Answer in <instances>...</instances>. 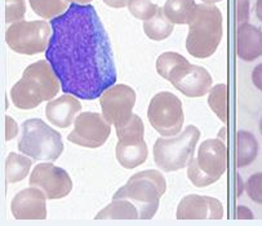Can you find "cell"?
I'll return each instance as SVG.
<instances>
[{
  "mask_svg": "<svg viewBox=\"0 0 262 226\" xmlns=\"http://www.w3.org/2000/svg\"><path fill=\"white\" fill-rule=\"evenodd\" d=\"M111 133V126L105 116L92 111H84L76 116L74 129L68 140L79 146L97 149L107 141Z\"/></svg>",
  "mask_w": 262,
  "mask_h": 226,
  "instance_id": "cell-12",
  "label": "cell"
},
{
  "mask_svg": "<svg viewBox=\"0 0 262 226\" xmlns=\"http://www.w3.org/2000/svg\"><path fill=\"white\" fill-rule=\"evenodd\" d=\"M244 188H246L248 197L254 203L262 204V172L252 175Z\"/></svg>",
  "mask_w": 262,
  "mask_h": 226,
  "instance_id": "cell-28",
  "label": "cell"
},
{
  "mask_svg": "<svg viewBox=\"0 0 262 226\" xmlns=\"http://www.w3.org/2000/svg\"><path fill=\"white\" fill-rule=\"evenodd\" d=\"M259 132H261V135H262V118H261V120H259Z\"/></svg>",
  "mask_w": 262,
  "mask_h": 226,
  "instance_id": "cell-37",
  "label": "cell"
},
{
  "mask_svg": "<svg viewBox=\"0 0 262 226\" xmlns=\"http://www.w3.org/2000/svg\"><path fill=\"white\" fill-rule=\"evenodd\" d=\"M252 83L257 89L262 92V64L257 65L252 71Z\"/></svg>",
  "mask_w": 262,
  "mask_h": 226,
  "instance_id": "cell-31",
  "label": "cell"
},
{
  "mask_svg": "<svg viewBox=\"0 0 262 226\" xmlns=\"http://www.w3.org/2000/svg\"><path fill=\"white\" fill-rule=\"evenodd\" d=\"M222 39V14L217 7L198 4L189 22L186 49L195 58H208Z\"/></svg>",
  "mask_w": 262,
  "mask_h": 226,
  "instance_id": "cell-4",
  "label": "cell"
},
{
  "mask_svg": "<svg viewBox=\"0 0 262 226\" xmlns=\"http://www.w3.org/2000/svg\"><path fill=\"white\" fill-rule=\"evenodd\" d=\"M235 217L242 218V220H247V218H248V220H252V218H254V215L249 208L246 207V206H239L238 210H236Z\"/></svg>",
  "mask_w": 262,
  "mask_h": 226,
  "instance_id": "cell-32",
  "label": "cell"
},
{
  "mask_svg": "<svg viewBox=\"0 0 262 226\" xmlns=\"http://www.w3.org/2000/svg\"><path fill=\"white\" fill-rule=\"evenodd\" d=\"M147 118L152 128L162 136L179 135L184 124L181 100L170 92H159L150 101Z\"/></svg>",
  "mask_w": 262,
  "mask_h": 226,
  "instance_id": "cell-11",
  "label": "cell"
},
{
  "mask_svg": "<svg viewBox=\"0 0 262 226\" xmlns=\"http://www.w3.org/2000/svg\"><path fill=\"white\" fill-rule=\"evenodd\" d=\"M31 168V159L27 156H22L19 154L11 153L7 156L6 160V177L11 183L22 181Z\"/></svg>",
  "mask_w": 262,
  "mask_h": 226,
  "instance_id": "cell-23",
  "label": "cell"
},
{
  "mask_svg": "<svg viewBox=\"0 0 262 226\" xmlns=\"http://www.w3.org/2000/svg\"><path fill=\"white\" fill-rule=\"evenodd\" d=\"M249 19V0H236V21L246 24Z\"/></svg>",
  "mask_w": 262,
  "mask_h": 226,
  "instance_id": "cell-29",
  "label": "cell"
},
{
  "mask_svg": "<svg viewBox=\"0 0 262 226\" xmlns=\"http://www.w3.org/2000/svg\"><path fill=\"white\" fill-rule=\"evenodd\" d=\"M202 2H204V4H209V6H213L214 3H219V2H221V0H202Z\"/></svg>",
  "mask_w": 262,
  "mask_h": 226,
  "instance_id": "cell-36",
  "label": "cell"
},
{
  "mask_svg": "<svg viewBox=\"0 0 262 226\" xmlns=\"http://www.w3.org/2000/svg\"><path fill=\"white\" fill-rule=\"evenodd\" d=\"M159 7L154 4L151 0H129L128 9L133 17L142 21H147L157 13Z\"/></svg>",
  "mask_w": 262,
  "mask_h": 226,
  "instance_id": "cell-26",
  "label": "cell"
},
{
  "mask_svg": "<svg viewBox=\"0 0 262 226\" xmlns=\"http://www.w3.org/2000/svg\"><path fill=\"white\" fill-rule=\"evenodd\" d=\"M136 98L137 96L133 88L125 84H114L100 97L102 115L115 127L127 123L133 115L132 110L136 105Z\"/></svg>",
  "mask_w": 262,
  "mask_h": 226,
  "instance_id": "cell-13",
  "label": "cell"
},
{
  "mask_svg": "<svg viewBox=\"0 0 262 226\" xmlns=\"http://www.w3.org/2000/svg\"><path fill=\"white\" fill-rule=\"evenodd\" d=\"M26 13V4L25 0H6V22L22 21Z\"/></svg>",
  "mask_w": 262,
  "mask_h": 226,
  "instance_id": "cell-27",
  "label": "cell"
},
{
  "mask_svg": "<svg viewBox=\"0 0 262 226\" xmlns=\"http://www.w3.org/2000/svg\"><path fill=\"white\" fill-rule=\"evenodd\" d=\"M47 199L39 188L25 189L12 199V213L17 220H44L47 218Z\"/></svg>",
  "mask_w": 262,
  "mask_h": 226,
  "instance_id": "cell-16",
  "label": "cell"
},
{
  "mask_svg": "<svg viewBox=\"0 0 262 226\" xmlns=\"http://www.w3.org/2000/svg\"><path fill=\"white\" fill-rule=\"evenodd\" d=\"M103 2L111 8H124L129 3V0H103Z\"/></svg>",
  "mask_w": 262,
  "mask_h": 226,
  "instance_id": "cell-33",
  "label": "cell"
},
{
  "mask_svg": "<svg viewBox=\"0 0 262 226\" xmlns=\"http://www.w3.org/2000/svg\"><path fill=\"white\" fill-rule=\"evenodd\" d=\"M256 16L262 22V0H257L256 3Z\"/></svg>",
  "mask_w": 262,
  "mask_h": 226,
  "instance_id": "cell-34",
  "label": "cell"
},
{
  "mask_svg": "<svg viewBox=\"0 0 262 226\" xmlns=\"http://www.w3.org/2000/svg\"><path fill=\"white\" fill-rule=\"evenodd\" d=\"M96 218L97 220H103V218L136 220V218H140V212L130 200L124 199V198H118V199L113 198V202L102 211H100Z\"/></svg>",
  "mask_w": 262,
  "mask_h": 226,
  "instance_id": "cell-21",
  "label": "cell"
},
{
  "mask_svg": "<svg viewBox=\"0 0 262 226\" xmlns=\"http://www.w3.org/2000/svg\"><path fill=\"white\" fill-rule=\"evenodd\" d=\"M33 11L39 17L53 19L68 11V0H29Z\"/></svg>",
  "mask_w": 262,
  "mask_h": 226,
  "instance_id": "cell-24",
  "label": "cell"
},
{
  "mask_svg": "<svg viewBox=\"0 0 262 226\" xmlns=\"http://www.w3.org/2000/svg\"><path fill=\"white\" fill-rule=\"evenodd\" d=\"M258 141L253 133L248 131H239L236 135L235 163L238 168H244L252 165L258 155Z\"/></svg>",
  "mask_w": 262,
  "mask_h": 226,
  "instance_id": "cell-19",
  "label": "cell"
},
{
  "mask_svg": "<svg viewBox=\"0 0 262 226\" xmlns=\"http://www.w3.org/2000/svg\"><path fill=\"white\" fill-rule=\"evenodd\" d=\"M208 105L213 113L221 119L224 123L227 121V86L225 83L216 84L211 88L208 96Z\"/></svg>",
  "mask_w": 262,
  "mask_h": 226,
  "instance_id": "cell-25",
  "label": "cell"
},
{
  "mask_svg": "<svg viewBox=\"0 0 262 226\" xmlns=\"http://www.w3.org/2000/svg\"><path fill=\"white\" fill-rule=\"evenodd\" d=\"M18 150L33 160L56 161L63 153L62 137L41 119H27L22 124Z\"/></svg>",
  "mask_w": 262,
  "mask_h": 226,
  "instance_id": "cell-6",
  "label": "cell"
},
{
  "mask_svg": "<svg viewBox=\"0 0 262 226\" xmlns=\"http://www.w3.org/2000/svg\"><path fill=\"white\" fill-rule=\"evenodd\" d=\"M173 25L169 19L165 17L163 8H158L157 13L147 21H143V30L146 32V35L152 40H164L169 38L173 32Z\"/></svg>",
  "mask_w": 262,
  "mask_h": 226,
  "instance_id": "cell-22",
  "label": "cell"
},
{
  "mask_svg": "<svg viewBox=\"0 0 262 226\" xmlns=\"http://www.w3.org/2000/svg\"><path fill=\"white\" fill-rule=\"evenodd\" d=\"M165 191L167 182L162 173L157 170H147L133 175L113 198L130 200L137 207L141 220H150L158 212L160 198Z\"/></svg>",
  "mask_w": 262,
  "mask_h": 226,
  "instance_id": "cell-5",
  "label": "cell"
},
{
  "mask_svg": "<svg viewBox=\"0 0 262 226\" xmlns=\"http://www.w3.org/2000/svg\"><path fill=\"white\" fill-rule=\"evenodd\" d=\"M157 71L187 97H203L212 88V76L202 66L191 65L176 52H165L157 59Z\"/></svg>",
  "mask_w": 262,
  "mask_h": 226,
  "instance_id": "cell-3",
  "label": "cell"
},
{
  "mask_svg": "<svg viewBox=\"0 0 262 226\" xmlns=\"http://www.w3.org/2000/svg\"><path fill=\"white\" fill-rule=\"evenodd\" d=\"M236 54L246 62L262 56V30L253 25L242 24L236 31Z\"/></svg>",
  "mask_w": 262,
  "mask_h": 226,
  "instance_id": "cell-18",
  "label": "cell"
},
{
  "mask_svg": "<svg viewBox=\"0 0 262 226\" xmlns=\"http://www.w3.org/2000/svg\"><path fill=\"white\" fill-rule=\"evenodd\" d=\"M52 36L51 26L46 21H18L7 29L6 42L16 53L33 56L47 51Z\"/></svg>",
  "mask_w": 262,
  "mask_h": 226,
  "instance_id": "cell-10",
  "label": "cell"
},
{
  "mask_svg": "<svg viewBox=\"0 0 262 226\" xmlns=\"http://www.w3.org/2000/svg\"><path fill=\"white\" fill-rule=\"evenodd\" d=\"M227 149L219 138L202 142L196 158H191L187 165V177L198 188L214 183L226 172Z\"/></svg>",
  "mask_w": 262,
  "mask_h": 226,
  "instance_id": "cell-7",
  "label": "cell"
},
{
  "mask_svg": "<svg viewBox=\"0 0 262 226\" xmlns=\"http://www.w3.org/2000/svg\"><path fill=\"white\" fill-rule=\"evenodd\" d=\"M200 138V131L195 126H187L176 137L158 138L154 145V161L165 172H174L187 167Z\"/></svg>",
  "mask_w": 262,
  "mask_h": 226,
  "instance_id": "cell-8",
  "label": "cell"
},
{
  "mask_svg": "<svg viewBox=\"0 0 262 226\" xmlns=\"http://www.w3.org/2000/svg\"><path fill=\"white\" fill-rule=\"evenodd\" d=\"M47 61L63 93L95 100L116 83V68L106 30L91 4H71L52 19Z\"/></svg>",
  "mask_w": 262,
  "mask_h": 226,
  "instance_id": "cell-1",
  "label": "cell"
},
{
  "mask_svg": "<svg viewBox=\"0 0 262 226\" xmlns=\"http://www.w3.org/2000/svg\"><path fill=\"white\" fill-rule=\"evenodd\" d=\"M81 105L73 94H63L56 100H51L46 108V115L53 126L68 128L73 124Z\"/></svg>",
  "mask_w": 262,
  "mask_h": 226,
  "instance_id": "cell-17",
  "label": "cell"
},
{
  "mask_svg": "<svg viewBox=\"0 0 262 226\" xmlns=\"http://www.w3.org/2000/svg\"><path fill=\"white\" fill-rule=\"evenodd\" d=\"M60 84L51 64L39 59L27 66L22 78L12 87V101L17 109L30 110L58 94Z\"/></svg>",
  "mask_w": 262,
  "mask_h": 226,
  "instance_id": "cell-2",
  "label": "cell"
},
{
  "mask_svg": "<svg viewBox=\"0 0 262 226\" xmlns=\"http://www.w3.org/2000/svg\"><path fill=\"white\" fill-rule=\"evenodd\" d=\"M196 7L195 0H167L163 12L172 24L189 25Z\"/></svg>",
  "mask_w": 262,
  "mask_h": 226,
  "instance_id": "cell-20",
  "label": "cell"
},
{
  "mask_svg": "<svg viewBox=\"0 0 262 226\" xmlns=\"http://www.w3.org/2000/svg\"><path fill=\"white\" fill-rule=\"evenodd\" d=\"M176 217L179 220H220L224 217V206L216 198L190 194L180 202Z\"/></svg>",
  "mask_w": 262,
  "mask_h": 226,
  "instance_id": "cell-15",
  "label": "cell"
},
{
  "mask_svg": "<svg viewBox=\"0 0 262 226\" xmlns=\"http://www.w3.org/2000/svg\"><path fill=\"white\" fill-rule=\"evenodd\" d=\"M145 127L142 119L133 114L127 123L116 127L119 142L116 145V159L127 170H133L145 163L149 155L143 140Z\"/></svg>",
  "mask_w": 262,
  "mask_h": 226,
  "instance_id": "cell-9",
  "label": "cell"
},
{
  "mask_svg": "<svg viewBox=\"0 0 262 226\" xmlns=\"http://www.w3.org/2000/svg\"><path fill=\"white\" fill-rule=\"evenodd\" d=\"M71 4H90L92 0H68Z\"/></svg>",
  "mask_w": 262,
  "mask_h": 226,
  "instance_id": "cell-35",
  "label": "cell"
},
{
  "mask_svg": "<svg viewBox=\"0 0 262 226\" xmlns=\"http://www.w3.org/2000/svg\"><path fill=\"white\" fill-rule=\"evenodd\" d=\"M18 135V126L11 116H6V140L11 141Z\"/></svg>",
  "mask_w": 262,
  "mask_h": 226,
  "instance_id": "cell-30",
  "label": "cell"
},
{
  "mask_svg": "<svg viewBox=\"0 0 262 226\" xmlns=\"http://www.w3.org/2000/svg\"><path fill=\"white\" fill-rule=\"evenodd\" d=\"M29 183L30 186L40 189L48 199H61L73 190V180L69 173L53 163H41L36 166Z\"/></svg>",
  "mask_w": 262,
  "mask_h": 226,
  "instance_id": "cell-14",
  "label": "cell"
}]
</instances>
